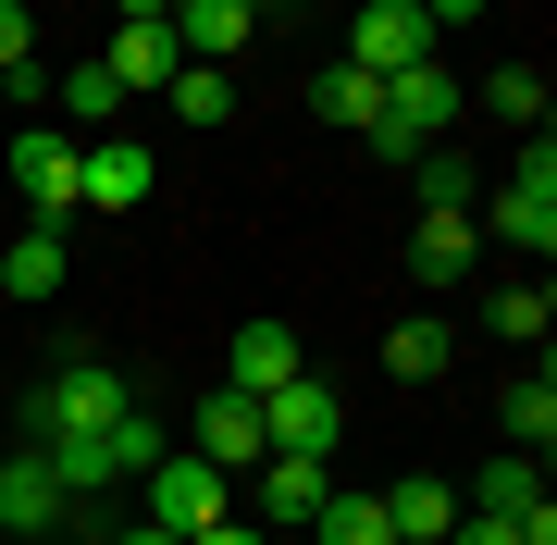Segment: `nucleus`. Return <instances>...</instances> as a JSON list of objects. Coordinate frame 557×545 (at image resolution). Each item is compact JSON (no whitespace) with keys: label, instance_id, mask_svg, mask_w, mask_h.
I'll return each instance as SVG.
<instances>
[{"label":"nucleus","instance_id":"nucleus-1","mask_svg":"<svg viewBox=\"0 0 557 545\" xmlns=\"http://www.w3.org/2000/svg\"><path fill=\"white\" fill-rule=\"evenodd\" d=\"M137 409V372L100 360V347H62L50 384H38V459H50V484L62 496H100L112 471H100V434Z\"/></svg>","mask_w":557,"mask_h":545},{"label":"nucleus","instance_id":"nucleus-2","mask_svg":"<svg viewBox=\"0 0 557 545\" xmlns=\"http://www.w3.org/2000/svg\"><path fill=\"white\" fill-rule=\"evenodd\" d=\"M211 521H236V484H223V471H199L186 446L137 471V533H174L186 545V533H211Z\"/></svg>","mask_w":557,"mask_h":545},{"label":"nucleus","instance_id":"nucleus-3","mask_svg":"<svg viewBox=\"0 0 557 545\" xmlns=\"http://www.w3.org/2000/svg\"><path fill=\"white\" fill-rule=\"evenodd\" d=\"M186 459H199V471H223V484H248V471L273 459V434H260V397L211 384V397L186 409Z\"/></svg>","mask_w":557,"mask_h":545},{"label":"nucleus","instance_id":"nucleus-4","mask_svg":"<svg viewBox=\"0 0 557 545\" xmlns=\"http://www.w3.org/2000/svg\"><path fill=\"white\" fill-rule=\"evenodd\" d=\"M434 124H458V75H446V62H409V75H384V124H372L384 162H421V149H434Z\"/></svg>","mask_w":557,"mask_h":545},{"label":"nucleus","instance_id":"nucleus-5","mask_svg":"<svg viewBox=\"0 0 557 545\" xmlns=\"http://www.w3.org/2000/svg\"><path fill=\"white\" fill-rule=\"evenodd\" d=\"M483 236L533 248V273H545V248H557V137H533V149H520V174L496 186V211H483Z\"/></svg>","mask_w":557,"mask_h":545},{"label":"nucleus","instance_id":"nucleus-6","mask_svg":"<svg viewBox=\"0 0 557 545\" xmlns=\"http://www.w3.org/2000/svg\"><path fill=\"white\" fill-rule=\"evenodd\" d=\"M434 25L446 13H421V0H359L335 62H359V75H409V62H434Z\"/></svg>","mask_w":557,"mask_h":545},{"label":"nucleus","instance_id":"nucleus-7","mask_svg":"<svg viewBox=\"0 0 557 545\" xmlns=\"http://www.w3.org/2000/svg\"><path fill=\"white\" fill-rule=\"evenodd\" d=\"M260 434H273V459H322V471H335L347 409H335V384H322V372H298V384H273V397H260Z\"/></svg>","mask_w":557,"mask_h":545},{"label":"nucleus","instance_id":"nucleus-8","mask_svg":"<svg viewBox=\"0 0 557 545\" xmlns=\"http://www.w3.org/2000/svg\"><path fill=\"white\" fill-rule=\"evenodd\" d=\"M149 199V149L137 137H75V223H124Z\"/></svg>","mask_w":557,"mask_h":545},{"label":"nucleus","instance_id":"nucleus-9","mask_svg":"<svg viewBox=\"0 0 557 545\" xmlns=\"http://www.w3.org/2000/svg\"><path fill=\"white\" fill-rule=\"evenodd\" d=\"M100 75L124 87V100H149V87H174V75H186V50H174V13H161V0H137V13L112 25V50H100Z\"/></svg>","mask_w":557,"mask_h":545},{"label":"nucleus","instance_id":"nucleus-10","mask_svg":"<svg viewBox=\"0 0 557 545\" xmlns=\"http://www.w3.org/2000/svg\"><path fill=\"white\" fill-rule=\"evenodd\" d=\"M13 186H25V211L62 236V223H75V124H25L13 137Z\"/></svg>","mask_w":557,"mask_h":545},{"label":"nucleus","instance_id":"nucleus-11","mask_svg":"<svg viewBox=\"0 0 557 545\" xmlns=\"http://www.w3.org/2000/svg\"><path fill=\"white\" fill-rule=\"evenodd\" d=\"M62 508H75V496L50 484L38 446H25V459H0V533H13V545H50V533H62Z\"/></svg>","mask_w":557,"mask_h":545},{"label":"nucleus","instance_id":"nucleus-12","mask_svg":"<svg viewBox=\"0 0 557 545\" xmlns=\"http://www.w3.org/2000/svg\"><path fill=\"white\" fill-rule=\"evenodd\" d=\"M248 38H260V13H248V0H174V50H186V62H211V75H223Z\"/></svg>","mask_w":557,"mask_h":545},{"label":"nucleus","instance_id":"nucleus-13","mask_svg":"<svg viewBox=\"0 0 557 545\" xmlns=\"http://www.w3.org/2000/svg\"><path fill=\"white\" fill-rule=\"evenodd\" d=\"M471 261H483V223H471V211H421V223H409V273H421V285H458Z\"/></svg>","mask_w":557,"mask_h":545},{"label":"nucleus","instance_id":"nucleus-14","mask_svg":"<svg viewBox=\"0 0 557 545\" xmlns=\"http://www.w3.org/2000/svg\"><path fill=\"white\" fill-rule=\"evenodd\" d=\"M310 360H298V323H236V397H273V384H298Z\"/></svg>","mask_w":557,"mask_h":545},{"label":"nucleus","instance_id":"nucleus-15","mask_svg":"<svg viewBox=\"0 0 557 545\" xmlns=\"http://www.w3.org/2000/svg\"><path fill=\"white\" fill-rule=\"evenodd\" d=\"M384 533H397V545H446L458 533V484H434V471L384 484Z\"/></svg>","mask_w":557,"mask_h":545},{"label":"nucleus","instance_id":"nucleus-16","mask_svg":"<svg viewBox=\"0 0 557 545\" xmlns=\"http://www.w3.org/2000/svg\"><path fill=\"white\" fill-rule=\"evenodd\" d=\"M62 273H75V248H62L50 223H25V236L0 248V298H25V310H38V298H62Z\"/></svg>","mask_w":557,"mask_h":545},{"label":"nucleus","instance_id":"nucleus-17","mask_svg":"<svg viewBox=\"0 0 557 545\" xmlns=\"http://www.w3.org/2000/svg\"><path fill=\"white\" fill-rule=\"evenodd\" d=\"M50 112H75V137H124V87L100 75V62H62V75H50Z\"/></svg>","mask_w":557,"mask_h":545},{"label":"nucleus","instance_id":"nucleus-18","mask_svg":"<svg viewBox=\"0 0 557 545\" xmlns=\"http://www.w3.org/2000/svg\"><path fill=\"white\" fill-rule=\"evenodd\" d=\"M248 496L273 508V521H310V508L335 496V471H322V459H260V471H248Z\"/></svg>","mask_w":557,"mask_h":545},{"label":"nucleus","instance_id":"nucleus-19","mask_svg":"<svg viewBox=\"0 0 557 545\" xmlns=\"http://www.w3.org/2000/svg\"><path fill=\"white\" fill-rule=\"evenodd\" d=\"M310 112L372 137V124H384V75H359V62H322V75H310Z\"/></svg>","mask_w":557,"mask_h":545},{"label":"nucleus","instance_id":"nucleus-20","mask_svg":"<svg viewBox=\"0 0 557 545\" xmlns=\"http://www.w3.org/2000/svg\"><path fill=\"white\" fill-rule=\"evenodd\" d=\"M496 422H508V459H545V446H557V384H545V360L508 384V409H496Z\"/></svg>","mask_w":557,"mask_h":545},{"label":"nucleus","instance_id":"nucleus-21","mask_svg":"<svg viewBox=\"0 0 557 545\" xmlns=\"http://www.w3.org/2000/svg\"><path fill=\"white\" fill-rule=\"evenodd\" d=\"M483 323H496L508 347H533V360H545V335H557V298H545V273H533V285H496V298H483Z\"/></svg>","mask_w":557,"mask_h":545},{"label":"nucleus","instance_id":"nucleus-22","mask_svg":"<svg viewBox=\"0 0 557 545\" xmlns=\"http://www.w3.org/2000/svg\"><path fill=\"white\" fill-rule=\"evenodd\" d=\"M310 533H322V545H397V533H384V496H359V484L322 496V508H310Z\"/></svg>","mask_w":557,"mask_h":545},{"label":"nucleus","instance_id":"nucleus-23","mask_svg":"<svg viewBox=\"0 0 557 545\" xmlns=\"http://www.w3.org/2000/svg\"><path fill=\"white\" fill-rule=\"evenodd\" d=\"M471 508H483V521H533V508H545V471H533V459H496V471L471 484Z\"/></svg>","mask_w":557,"mask_h":545},{"label":"nucleus","instance_id":"nucleus-24","mask_svg":"<svg viewBox=\"0 0 557 545\" xmlns=\"http://www.w3.org/2000/svg\"><path fill=\"white\" fill-rule=\"evenodd\" d=\"M149 459H174V434H161L149 409H124V422L100 434V471H112V484H124V471H149Z\"/></svg>","mask_w":557,"mask_h":545},{"label":"nucleus","instance_id":"nucleus-25","mask_svg":"<svg viewBox=\"0 0 557 545\" xmlns=\"http://www.w3.org/2000/svg\"><path fill=\"white\" fill-rule=\"evenodd\" d=\"M384 372H397V384H434L446 372V323H397V335H384Z\"/></svg>","mask_w":557,"mask_h":545},{"label":"nucleus","instance_id":"nucleus-26","mask_svg":"<svg viewBox=\"0 0 557 545\" xmlns=\"http://www.w3.org/2000/svg\"><path fill=\"white\" fill-rule=\"evenodd\" d=\"M161 100H174L186 124H223V112H236V75H211V62H186V75L161 87Z\"/></svg>","mask_w":557,"mask_h":545},{"label":"nucleus","instance_id":"nucleus-27","mask_svg":"<svg viewBox=\"0 0 557 545\" xmlns=\"http://www.w3.org/2000/svg\"><path fill=\"white\" fill-rule=\"evenodd\" d=\"M483 100H496L508 124H533V137H545V75H533V62H508V75H483Z\"/></svg>","mask_w":557,"mask_h":545},{"label":"nucleus","instance_id":"nucleus-28","mask_svg":"<svg viewBox=\"0 0 557 545\" xmlns=\"http://www.w3.org/2000/svg\"><path fill=\"white\" fill-rule=\"evenodd\" d=\"M421 211H471V162L458 149H421Z\"/></svg>","mask_w":557,"mask_h":545},{"label":"nucleus","instance_id":"nucleus-29","mask_svg":"<svg viewBox=\"0 0 557 545\" xmlns=\"http://www.w3.org/2000/svg\"><path fill=\"white\" fill-rule=\"evenodd\" d=\"M25 62H38V13H25V0H0V75H25Z\"/></svg>","mask_w":557,"mask_h":545},{"label":"nucleus","instance_id":"nucleus-30","mask_svg":"<svg viewBox=\"0 0 557 545\" xmlns=\"http://www.w3.org/2000/svg\"><path fill=\"white\" fill-rule=\"evenodd\" d=\"M186 545H273L260 521H211V533H186Z\"/></svg>","mask_w":557,"mask_h":545},{"label":"nucleus","instance_id":"nucleus-31","mask_svg":"<svg viewBox=\"0 0 557 545\" xmlns=\"http://www.w3.org/2000/svg\"><path fill=\"white\" fill-rule=\"evenodd\" d=\"M112 545H174V533H112Z\"/></svg>","mask_w":557,"mask_h":545}]
</instances>
